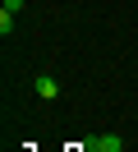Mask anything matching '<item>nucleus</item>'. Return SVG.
I'll return each mask as SVG.
<instances>
[{
	"label": "nucleus",
	"mask_w": 138,
	"mask_h": 152,
	"mask_svg": "<svg viewBox=\"0 0 138 152\" xmlns=\"http://www.w3.org/2000/svg\"><path fill=\"white\" fill-rule=\"evenodd\" d=\"M32 88H37V97H46V102H55V97H60V83H55L51 74H37Z\"/></svg>",
	"instance_id": "obj_1"
},
{
	"label": "nucleus",
	"mask_w": 138,
	"mask_h": 152,
	"mask_svg": "<svg viewBox=\"0 0 138 152\" xmlns=\"http://www.w3.org/2000/svg\"><path fill=\"white\" fill-rule=\"evenodd\" d=\"M0 32H5V37L14 32V14H9V10H0Z\"/></svg>",
	"instance_id": "obj_2"
},
{
	"label": "nucleus",
	"mask_w": 138,
	"mask_h": 152,
	"mask_svg": "<svg viewBox=\"0 0 138 152\" xmlns=\"http://www.w3.org/2000/svg\"><path fill=\"white\" fill-rule=\"evenodd\" d=\"M5 10H9V14H18V10H23V0H5Z\"/></svg>",
	"instance_id": "obj_3"
}]
</instances>
